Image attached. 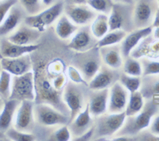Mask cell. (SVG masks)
<instances>
[{"instance_id": "7402d4cb", "label": "cell", "mask_w": 159, "mask_h": 141, "mask_svg": "<svg viewBox=\"0 0 159 141\" xmlns=\"http://www.w3.org/2000/svg\"><path fill=\"white\" fill-rule=\"evenodd\" d=\"M40 48L39 44L31 45H21L12 43L7 38L0 41V55L4 58H16L25 54L34 53Z\"/></svg>"}, {"instance_id": "d590c367", "label": "cell", "mask_w": 159, "mask_h": 141, "mask_svg": "<svg viewBox=\"0 0 159 141\" xmlns=\"http://www.w3.org/2000/svg\"><path fill=\"white\" fill-rule=\"evenodd\" d=\"M143 68V76L159 74V61L152 60L149 57L139 59Z\"/></svg>"}, {"instance_id": "d4e9b609", "label": "cell", "mask_w": 159, "mask_h": 141, "mask_svg": "<svg viewBox=\"0 0 159 141\" xmlns=\"http://www.w3.org/2000/svg\"><path fill=\"white\" fill-rule=\"evenodd\" d=\"M139 91L145 99L159 97V74L142 76Z\"/></svg>"}, {"instance_id": "7a4b0ae2", "label": "cell", "mask_w": 159, "mask_h": 141, "mask_svg": "<svg viewBox=\"0 0 159 141\" xmlns=\"http://www.w3.org/2000/svg\"><path fill=\"white\" fill-rule=\"evenodd\" d=\"M159 113V103L157 98L147 99L143 109L134 116L127 117L122 128L115 135L116 136L134 137L149 128L152 118ZM113 138V137H112Z\"/></svg>"}, {"instance_id": "f546056e", "label": "cell", "mask_w": 159, "mask_h": 141, "mask_svg": "<svg viewBox=\"0 0 159 141\" xmlns=\"http://www.w3.org/2000/svg\"><path fill=\"white\" fill-rule=\"evenodd\" d=\"M122 71L125 74L132 76H143V68L139 59H136L129 56L124 58L122 67Z\"/></svg>"}, {"instance_id": "9a60e30c", "label": "cell", "mask_w": 159, "mask_h": 141, "mask_svg": "<svg viewBox=\"0 0 159 141\" xmlns=\"http://www.w3.org/2000/svg\"><path fill=\"white\" fill-rule=\"evenodd\" d=\"M121 72L122 70L111 68L103 63L97 74L89 83V88L94 91L109 89L115 83L119 81Z\"/></svg>"}, {"instance_id": "6da1fadb", "label": "cell", "mask_w": 159, "mask_h": 141, "mask_svg": "<svg viewBox=\"0 0 159 141\" xmlns=\"http://www.w3.org/2000/svg\"><path fill=\"white\" fill-rule=\"evenodd\" d=\"M36 98L34 103H46L52 105L65 115L70 117V112L62 98L63 91H58L53 84V76L44 62L34 63Z\"/></svg>"}, {"instance_id": "cb8c5ba5", "label": "cell", "mask_w": 159, "mask_h": 141, "mask_svg": "<svg viewBox=\"0 0 159 141\" xmlns=\"http://www.w3.org/2000/svg\"><path fill=\"white\" fill-rule=\"evenodd\" d=\"M21 101L16 99L5 100V104L0 113V131L5 133L15 122V115Z\"/></svg>"}, {"instance_id": "4316f807", "label": "cell", "mask_w": 159, "mask_h": 141, "mask_svg": "<svg viewBox=\"0 0 159 141\" xmlns=\"http://www.w3.org/2000/svg\"><path fill=\"white\" fill-rule=\"evenodd\" d=\"M91 31L95 37L99 40L110 30L108 16L103 14H98L93 22L90 24Z\"/></svg>"}, {"instance_id": "52a82bcc", "label": "cell", "mask_w": 159, "mask_h": 141, "mask_svg": "<svg viewBox=\"0 0 159 141\" xmlns=\"http://www.w3.org/2000/svg\"><path fill=\"white\" fill-rule=\"evenodd\" d=\"M64 7L63 2H57L36 15H27L24 19V23L43 33L63 15Z\"/></svg>"}, {"instance_id": "4dcf8cb0", "label": "cell", "mask_w": 159, "mask_h": 141, "mask_svg": "<svg viewBox=\"0 0 159 141\" xmlns=\"http://www.w3.org/2000/svg\"><path fill=\"white\" fill-rule=\"evenodd\" d=\"M119 81L129 92L133 93L139 91L141 87L142 77L129 75L122 71L119 75Z\"/></svg>"}, {"instance_id": "1f68e13d", "label": "cell", "mask_w": 159, "mask_h": 141, "mask_svg": "<svg viewBox=\"0 0 159 141\" xmlns=\"http://www.w3.org/2000/svg\"><path fill=\"white\" fill-rule=\"evenodd\" d=\"M11 81L12 76L11 73L2 69L0 74V97L2 99H10L11 94Z\"/></svg>"}, {"instance_id": "f6af8a7d", "label": "cell", "mask_w": 159, "mask_h": 141, "mask_svg": "<svg viewBox=\"0 0 159 141\" xmlns=\"http://www.w3.org/2000/svg\"><path fill=\"white\" fill-rule=\"evenodd\" d=\"M152 35H153L154 39H156V40H159V26H157V27H153Z\"/></svg>"}, {"instance_id": "603a6c76", "label": "cell", "mask_w": 159, "mask_h": 141, "mask_svg": "<svg viewBox=\"0 0 159 141\" xmlns=\"http://www.w3.org/2000/svg\"><path fill=\"white\" fill-rule=\"evenodd\" d=\"M99 50L102 63L104 65L116 70H122L124 58L122 54L119 44L104 46L99 49Z\"/></svg>"}, {"instance_id": "3957f363", "label": "cell", "mask_w": 159, "mask_h": 141, "mask_svg": "<svg viewBox=\"0 0 159 141\" xmlns=\"http://www.w3.org/2000/svg\"><path fill=\"white\" fill-rule=\"evenodd\" d=\"M89 87L68 80L62 93V98L70 112V121L83 111L88 104ZM69 121V122H70Z\"/></svg>"}, {"instance_id": "5bb4252c", "label": "cell", "mask_w": 159, "mask_h": 141, "mask_svg": "<svg viewBox=\"0 0 159 141\" xmlns=\"http://www.w3.org/2000/svg\"><path fill=\"white\" fill-rule=\"evenodd\" d=\"M130 92L119 81L115 83L109 88L107 112L119 113L125 112L128 102Z\"/></svg>"}, {"instance_id": "8992f818", "label": "cell", "mask_w": 159, "mask_h": 141, "mask_svg": "<svg viewBox=\"0 0 159 141\" xmlns=\"http://www.w3.org/2000/svg\"><path fill=\"white\" fill-rule=\"evenodd\" d=\"M34 114L36 125L42 128L60 127L70 121V117L46 103H34Z\"/></svg>"}, {"instance_id": "ba28073f", "label": "cell", "mask_w": 159, "mask_h": 141, "mask_svg": "<svg viewBox=\"0 0 159 141\" xmlns=\"http://www.w3.org/2000/svg\"><path fill=\"white\" fill-rule=\"evenodd\" d=\"M36 90L34 70L22 75H14L11 81V94L10 99L22 101H35Z\"/></svg>"}, {"instance_id": "74e56055", "label": "cell", "mask_w": 159, "mask_h": 141, "mask_svg": "<svg viewBox=\"0 0 159 141\" xmlns=\"http://www.w3.org/2000/svg\"><path fill=\"white\" fill-rule=\"evenodd\" d=\"M66 74L69 77V80H71L73 83H80V84H84L89 87V83L86 82V80L83 78V76L80 73L79 70L74 67V66H69L66 70Z\"/></svg>"}, {"instance_id": "484cf974", "label": "cell", "mask_w": 159, "mask_h": 141, "mask_svg": "<svg viewBox=\"0 0 159 141\" xmlns=\"http://www.w3.org/2000/svg\"><path fill=\"white\" fill-rule=\"evenodd\" d=\"M79 26L75 25L65 14L61 15L55 22V33L61 40L71 39L76 33Z\"/></svg>"}, {"instance_id": "7bdbcfd3", "label": "cell", "mask_w": 159, "mask_h": 141, "mask_svg": "<svg viewBox=\"0 0 159 141\" xmlns=\"http://www.w3.org/2000/svg\"><path fill=\"white\" fill-rule=\"evenodd\" d=\"M88 0H66L65 2L69 4H86Z\"/></svg>"}, {"instance_id": "d6986e66", "label": "cell", "mask_w": 159, "mask_h": 141, "mask_svg": "<svg viewBox=\"0 0 159 141\" xmlns=\"http://www.w3.org/2000/svg\"><path fill=\"white\" fill-rule=\"evenodd\" d=\"M95 118L92 116L87 104L85 109L80 113L74 119L69 123V128L72 134V139L81 136L94 126Z\"/></svg>"}, {"instance_id": "30bf717a", "label": "cell", "mask_w": 159, "mask_h": 141, "mask_svg": "<svg viewBox=\"0 0 159 141\" xmlns=\"http://www.w3.org/2000/svg\"><path fill=\"white\" fill-rule=\"evenodd\" d=\"M158 8L157 0H136L133 8L134 29L152 26Z\"/></svg>"}, {"instance_id": "db71d44e", "label": "cell", "mask_w": 159, "mask_h": 141, "mask_svg": "<svg viewBox=\"0 0 159 141\" xmlns=\"http://www.w3.org/2000/svg\"><path fill=\"white\" fill-rule=\"evenodd\" d=\"M0 1H2V0H0Z\"/></svg>"}, {"instance_id": "9c48e42d", "label": "cell", "mask_w": 159, "mask_h": 141, "mask_svg": "<svg viewBox=\"0 0 159 141\" xmlns=\"http://www.w3.org/2000/svg\"><path fill=\"white\" fill-rule=\"evenodd\" d=\"M134 5L123 3H114L111 12L108 15L110 30L123 29L130 33L134 29L133 22Z\"/></svg>"}, {"instance_id": "ffe728a7", "label": "cell", "mask_w": 159, "mask_h": 141, "mask_svg": "<svg viewBox=\"0 0 159 141\" xmlns=\"http://www.w3.org/2000/svg\"><path fill=\"white\" fill-rule=\"evenodd\" d=\"M109 89L89 90L88 105L92 116L94 118L107 112Z\"/></svg>"}, {"instance_id": "b9f144b4", "label": "cell", "mask_w": 159, "mask_h": 141, "mask_svg": "<svg viewBox=\"0 0 159 141\" xmlns=\"http://www.w3.org/2000/svg\"><path fill=\"white\" fill-rule=\"evenodd\" d=\"M114 3H123V4H130V5H134V0H112Z\"/></svg>"}, {"instance_id": "e0dca14e", "label": "cell", "mask_w": 159, "mask_h": 141, "mask_svg": "<svg viewBox=\"0 0 159 141\" xmlns=\"http://www.w3.org/2000/svg\"><path fill=\"white\" fill-rule=\"evenodd\" d=\"M1 64L3 70L13 75H22L34 69V61L30 54H25L16 58L1 59Z\"/></svg>"}, {"instance_id": "7c38bea8", "label": "cell", "mask_w": 159, "mask_h": 141, "mask_svg": "<svg viewBox=\"0 0 159 141\" xmlns=\"http://www.w3.org/2000/svg\"><path fill=\"white\" fill-rule=\"evenodd\" d=\"M34 106V101L27 100L21 101V104L17 109L14 122V127L15 129L22 132L33 133L36 125Z\"/></svg>"}, {"instance_id": "8fae6325", "label": "cell", "mask_w": 159, "mask_h": 141, "mask_svg": "<svg viewBox=\"0 0 159 141\" xmlns=\"http://www.w3.org/2000/svg\"><path fill=\"white\" fill-rule=\"evenodd\" d=\"M64 14L79 27L90 25L98 15L87 4L69 3L65 4Z\"/></svg>"}, {"instance_id": "8d00e7d4", "label": "cell", "mask_w": 159, "mask_h": 141, "mask_svg": "<svg viewBox=\"0 0 159 141\" xmlns=\"http://www.w3.org/2000/svg\"><path fill=\"white\" fill-rule=\"evenodd\" d=\"M48 140L53 141H69L72 139V134L69 130V125L60 126L55 130H52L47 138Z\"/></svg>"}, {"instance_id": "816d5d0a", "label": "cell", "mask_w": 159, "mask_h": 141, "mask_svg": "<svg viewBox=\"0 0 159 141\" xmlns=\"http://www.w3.org/2000/svg\"><path fill=\"white\" fill-rule=\"evenodd\" d=\"M157 2H158V4H159V0H157Z\"/></svg>"}, {"instance_id": "277c9868", "label": "cell", "mask_w": 159, "mask_h": 141, "mask_svg": "<svg viewBox=\"0 0 159 141\" xmlns=\"http://www.w3.org/2000/svg\"><path fill=\"white\" fill-rule=\"evenodd\" d=\"M126 118L125 112L119 113L107 112L95 118V131L92 140H105L107 138L114 137L123 126Z\"/></svg>"}, {"instance_id": "11a10c76", "label": "cell", "mask_w": 159, "mask_h": 141, "mask_svg": "<svg viewBox=\"0 0 159 141\" xmlns=\"http://www.w3.org/2000/svg\"><path fill=\"white\" fill-rule=\"evenodd\" d=\"M134 1H136V0H134Z\"/></svg>"}, {"instance_id": "f1b7e54d", "label": "cell", "mask_w": 159, "mask_h": 141, "mask_svg": "<svg viewBox=\"0 0 159 141\" xmlns=\"http://www.w3.org/2000/svg\"><path fill=\"white\" fill-rule=\"evenodd\" d=\"M127 33L126 31L123 29H114V30H109L107 34H105L101 39L98 40L96 47L100 49L104 46L114 45H118L122 42V41L127 36Z\"/></svg>"}, {"instance_id": "f907efd6", "label": "cell", "mask_w": 159, "mask_h": 141, "mask_svg": "<svg viewBox=\"0 0 159 141\" xmlns=\"http://www.w3.org/2000/svg\"><path fill=\"white\" fill-rule=\"evenodd\" d=\"M157 98V101H158V103H159V97H158V98Z\"/></svg>"}, {"instance_id": "681fc988", "label": "cell", "mask_w": 159, "mask_h": 141, "mask_svg": "<svg viewBox=\"0 0 159 141\" xmlns=\"http://www.w3.org/2000/svg\"><path fill=\"white\" fill-rule=\"evenodd\" d=\"M1 57H0V74H1V72H2V64H1Z\"/></svg>"}, {"instance_id": "4fadbf2b", "label": "cell", "mask_w": 159, "mask_h": 141, "mask_svg": "<svg viewBox=\"0 0 159 141\" xmlns=\"http://www.w3.org/2000/svg\"><path fill=\"white\" fill-rule=\"evenodd\" d=\"M98 40L92 34L90 25L80 26L71 37L67 48L76 53H84L96 47Z\"/></svg>"}, {"instance_id": "ab89813d", "label": "cell", "mask_w": 159, "mask_h": 141, "mask_svg": "<svg viewBox=\"0 0 159 141\" xmlns=\"http://www.w3.org/2000/svg\"><path fill=\"white\" fill-rule=\"evenodd\" d=\"M149 131L152 136H154V139L159 140V113L152 118L149 125Z\"/></svg>"}, {"instance_id": "83f0119b", "label": "cell", "mask_w": 159, "mask_h": 141, "mask_svg": "<svg viewBox=\"0 0 159 141\" xmlns=\"http://www.w3.org/2000/svg\"><path fill=\"white\" fill-rule=\"evenodd\" d=\"M145 101L146 99L143 98V94L139 91L130 93L128 102L125 110L127 117L134 116L135 114L139 113L144 107Z\"/></svg>"}, {"instance_id": "60d3db41", "label": "cell", "mask_w": 159, "mask_h": 141, "mask_svg": "<svg viewBox=\"0 0 159 141\" xmlns=\"http://www.w3.org/2000/svg\"><path fill=\"white\" fill-rule=\"evenodd\" d=\"M94 131H95V128L94 126L92 127V129L88 131L86 133H84V135H82L81 136H80V137L76 138L74 140H78V141H88V140H91L93 138V136H94Z\"/></svg>"}, {"instance_id": "c3c4849f", "label": "cell", "mask_w": 159, "mask_h": 141, "mask_svg": "<svg viewBox=\"0 0 159 141\" xmlns=\"http://www.w3.org/2000/svg\"><path fill=\"white\" fill-rule=\"evenodd\" d=\"M6 138H7V136H6L5 133L0 131V139H6Z\"/></svg>"}, {"instance_id": "bcb514c9", "label": "cell", "mask_w": 159, "mask_h": 141, "mask_svg": "<svg viewBox=\"0 0 159 141\" xmlns=\"http://www.w3.org/2000/svg\"><path fill=\"white\" fill-rule=\"evenodd\" d=\"M42 2H43L44 6L47 7V6H49L55 3V0H42Z\"/></svg>"}, {"instance_id": "e575fe53", "label": "cell", "mask_w": 159, "mask_h": 141, "mask_svg": "<svg viewBox=\"0 0 159 141\" xmlns=\"http://www.w3.org/2000/svg\"><path fill=\"white\" fill-rule=\"evenodd\" d=\"M7 138L15 141H33L36 139V136L30 132H25L19 131L14 128H10L5 132Z\"/></svg>"}, {"instance_id": "f5cc1de1", "label": "cell", "mask_w": 159, "mask_h": 141, "mask_svg": "<svg viewBox=\"0 0 159 141\" xmlns=\"http://www.w3.org/2000/svg\"><path fill=\"white\" fill-rule=\"evenodd\" d=\"M0 41H1V40H0ZM0 57H1V58H2V56H1V55H0Z\"/></svg>"}, {"instance_id": "2e32d148", "label": "cell", "mask_w": 159, "mask_h": 141, "mask_svg": "<svg viewBox=\"0 0 159 141\" xmlns=\"http://www.w3.org/2000/svg\"><path fill=\"white\" fill-rule=\"evenodd\" d=\"M27 14L19 3H17L11 9L3 22L0 24V37L9 36L16 30L24 22Z\"/></svg>"}, {"instance_id": "44dd1931", "label": "cell", "mask_w": 159, "mask_h": 141, "mask_svg": "<svg viewBox=\"0 0 159 141\" xmlns=\"http://www.w3.org/2000/svg\"><path fill=\"white\" fill-rule=\"evenodd\" d=\"M152 32H153V26H149L142 29H135L127 33L121 43L119 44L123 58L130 56L132 51L137 47L138 45L144 38L150 36Z\"/></svg>"}, {"instance_id": "836d02e7", "label": "cell", "mask_w": 159, "mask_h": 141, "mask_svg": "<svg viewBox=\"0 0 159 141\" xmlns=\"http://www.w3.org/2000/svg\"><path fill=\"white\" fill-rule=\"evenodd\" d=\"M28 15H36L45 9L42 0H18Z\"/></svg>"}, {"instance_id": "d6a6232c", "label": "cell", "mask_w": 159, "mask_h": 141, "mask_svg": "<svg viewBox=\"0 0 159 141\" xmlns=\"http://www.w3.org/2000/svg\"><path fill=\"white\" fill-rule=\"evenodd\" d=\"M86 4L98 14H103L107 16L111 14L114 6L112 0H88Z\"/></svg>"}, {"instance_id": "ac0fdd59", "label": "cell", "mask_w": 159, "mask_h": 141, "mask_svg": "<svg viewBox=\"0 0 159 141\" xmlns=\"http://www.w3.org/2000/svg\"><path fill=\"white\" fill-rule=\"evenodd\" d=\"M42 35V32L30 27L23 22L16 30L7 36V39L12 43L21 45H31L38 44Z\"/></svg>"}, {"instance_id": "ee69618b", "label": "cell", "mask_w": 159, "mask_h": 141, "mask_svg": "<svg viewBox=\"0 0 159 141\" xmlns=\"http://www.w3.org/2000/svg\"><path fill=\"white\" fill-rule=\"evenodd\" d=\"M152 26L153 27H157V26H159V8L157 9V12H156V15L155 17H154L153 24H152Z\"/></svg>"}, {"instance_id": "7dc6e473", "label": "cell", "mask_w": 159, "mask_h": 141, "mask_svg": "<svg viewBox=\"0 0 159 141\" xmlns=\"http://www.w3.org/2000/svg\"><path fill=\"white\" fill-rule=\"evenodd\" d=\"M4 104H5V100L2 99V98L0 97V113H1L2 109H3Z\"/></svg>"}, {"instance_id": "5b68a950", "label": "cell", "mask_w": 159, "mask_h": 141, "mask_svg": "<svg viewBox=\"0 0 159 141\" xmlns=\"http://www.w3.org/2000/svg\"><path fill=\"white\" fill-rule=\"evenodd\" d=\"M102 64L99 50L96 47L84 53H76L72 61V65L79 70L88 83L97 74Z\"/></svg>"}, {"instance_id": "f35d334b", "label": "cell", "mask_w": 159, "mask_h": 141, "mask_svg": "<svg viewBox=\"0 0 159 141\" xmlns=\"http://www.w3.org/2000/svg\"><path fill=\"white\" fill-rule=\"evenodd\" d=\"M18 2V0H2L0 1V24L3 22L9 11Z\"/></svg>"}]
</instances>
